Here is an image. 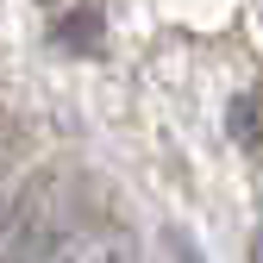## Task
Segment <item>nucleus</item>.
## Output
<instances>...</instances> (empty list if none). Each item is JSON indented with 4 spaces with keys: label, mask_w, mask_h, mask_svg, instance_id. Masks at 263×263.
<instances>
[{
    "label": "nucleus",
    "mask_w": 263,
    "mask_h": 263,
    "mask_svg": "<svg viewBox=\"0 0 263 263\" xmlns=\"http://www.w3.org/2000/svg\"><path fill=\"white\" fill-rule=\"evenodd\" d=\"M82 219L88 213L76 201V176H63V170L25 176L19 194L0 207V263H44Z\"/></svg>",
    "instance_id": "1"
},
{
    "label": "nucleus",
    "mask_w": 263,
    "mask_h": 263,
    "mask_svg": "<svg viewBox=\"0 0 263 263\" xmlns=\"http://www.w3.org/2000/svg\"><path fill=\"white\" fill-rule=\"evenodd\" d=\"M44 263H138V238L113 219H82Z\"/></svg>",
    "instance_id": "2"
},
{
    "label": "nucleus",
    "mask_w": 263,
    "mask_h": 263,
    "mask_svg": "<svg viewBox=\"0 0 263 263\" xmlns=\"http://www.w3.org/2000/svg\"><path fill=\"white\" fill-rule=\"evenodd\" d=\"M101 31H107L101 7H76L69 19L57 25V44H63V50H76V57H101Z\"/></svg>",
    "instance_id": "3"
},
{
    "label": "nucleus",
    "mask_w": 263,
    "mask_h": 263,
    "mask_svg": "<svg viewBox=\"0 0 263 263\" xmlns=\"http://www.w3.org/2000/svg\"><path fill=\"white\" fill-rule=\"evenodd\" d=\"M226 125H232L238 151H257V144H263V138H257V94H238L232 113H226Z\"/></svg>",
    "instance_id": "4"
},
{
    "label": "nucleus",
    "mask_w": 263,
    "mask_h": 263,
    "mask_svg": "<svg viewBox=\"0 0 263 263\" xmlns=\"http://www.w3.org/2000/svg\"><path fill=\"white\" fill-rule=\"evenodd\" d=\"M19 144H25V132H19V119H7V113H0V176L13 170V157H19Z\"/></svg>",
    "instance_id": "5"
},
{
    "label": "nucleus",
    "mask_w": 263,
    "mask_h": 263,
    "mask_svg": "<svg viewBox=\"0 0 263 263\" xmlns=\"http://www.w3.org/2000/svg\"><path fill=\"white\" fill-rule=\"evenodd\" d=\"M170 257H176V263H207V257H201V245H194L182 226H170Z\"/></svg>",
    "instance_id": "6"
},
{
    "label": "nucleus",
    "mask_w": 263,
    "mask_h": 263,
    "mask_svg": "<svg viewBox=\"0 0 263 263\" xmlns=\"http://www.w3.org/2000/svg\"><path fill=\"white\" fill-rule=\"evenodd\" d=\"M251 263H263V226H257V238H251Z\"/></svg>",
    "instance_id": "7"
},
{
    "label": "nucleus",
    "mask_w": 263,
    "mask_h": 263,
    "mask_svg": "<svg viewBox=\"0 0 263 263\" xmlns=\"http://www.w3.org/2000/svg\"><path fill=\"white\" fill-rule=\"evenodd\" d=\"M44 7H63V0H44Z\"/></svg>",
    "instance_id": "8"
}]
</instances>
